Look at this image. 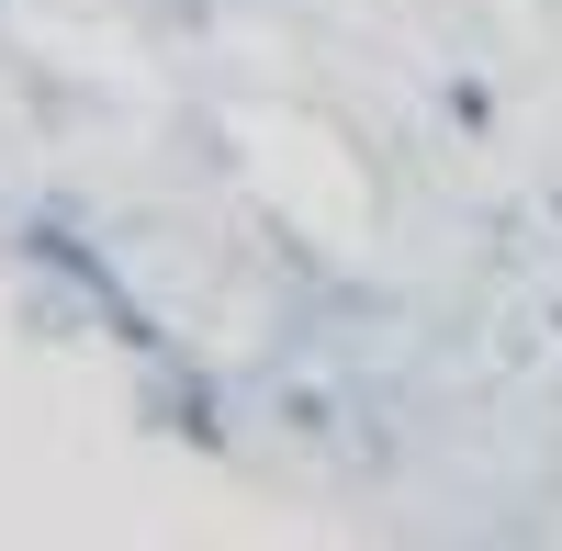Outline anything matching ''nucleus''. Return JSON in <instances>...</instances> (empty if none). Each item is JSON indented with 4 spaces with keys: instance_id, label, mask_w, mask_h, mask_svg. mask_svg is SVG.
<instances>
[]
</instances>
